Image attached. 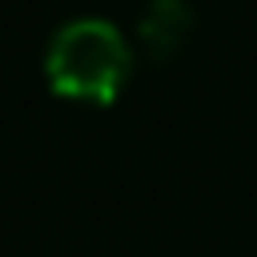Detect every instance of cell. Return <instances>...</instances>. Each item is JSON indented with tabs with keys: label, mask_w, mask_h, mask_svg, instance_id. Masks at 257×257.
Here are the masks:
<instances>
[{
	"label": "cell",
	"mask_w": 257,
	"mask_h": 257,
	"mask_svg": "<svg viewBox=\"0 0 257 257\" xmlns=\"http://www.w3.org/2000/svg\"><path fill=\"white\" fill-rule=\"evenodd\" d=\"M133 76V44L100 16L60 24L44 48V80L76 104H112Z\"/></svg>",
	"instance_id": "1"
},
{
	"label": "cell",
	"mask_w": 257,
	"mask_h": 257,
	"mask_svg": "<svg viewBox=\"0 0 257 257\" xmlns=\"http://www.w3.org/2000/svg\"><path fill=\"white\" fill-rule=\"evenodd\" d=\"M197 32V12L189 0H149L137 16V52L149 64H173Z\"/></svg>",
	"instance_id": "2"
}]
</instances>
